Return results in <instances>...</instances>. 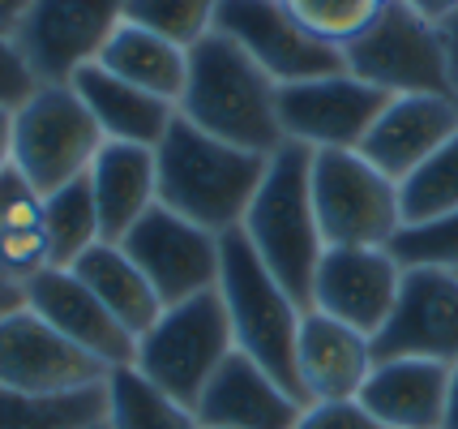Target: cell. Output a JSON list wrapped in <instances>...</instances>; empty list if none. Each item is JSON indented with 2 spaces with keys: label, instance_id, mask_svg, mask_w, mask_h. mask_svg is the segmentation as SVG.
Listing matches in <instances>:
<instances>
[{
  "label": "cell",
  "instance_id": "28",
  "mask_svg": "<svg viewBox=\"0 0 458 429\" xmlns=\"http://www.w3.org/2000/svg\"><path fill=\"white\" fill-rule=\"evenodd\" d=\"M399 206L403 227L428 224V219H441V215L458 210V133L399 184Z\"/></svg>",
  "mask_w": 458,
  "mask_h": 429
},
{
  "label": "cell",
  "instance_id": "29",
  "mask_svg": "<svg viewBox=\"0 0 458 429\" xmlns=\"http://www.w3.org/2000/svg\"><path fill=\"white\" fill-rule=\"evenodd\" d=\"M219 18V0H129L124 21L155 30L159 39L176 43L184 52H193L201 39L215 35Z\"/></svg>",
  "mask_w": 458,
  "mask_h": 429
},
{
  "label": "cell",
  "instance_id": "15",
  "mask_svg": "<svg viewBox=\"0 0 458 429\" xmlns=\"http://www.w3.org/2000/svg\"><path fill=\"white\" fill-rule=\"evenodd\" d=\"M403 287V266L390 249L330 245L321 253L318 279H313V305L330 318L347 322L360 335H377L386 318L394 313Z\"/></svg>",
  "mask_w": 458,
  "mask_h": 429
},
{
  "label": "cell",
  "instance_id": "2",
  "mask_svg": "<svg viewBox=\"0 0 458 429\" xmlns=\"http://www.w3.org/2000/svg\"><path fill=\"white\" fill-rule=\"evenodd\" d=\"M180 116L210 138L253 155H275L287 146L279 124V82L223 35H210L189 52Z\"/></svg>",
  "mask_w": 458,
  "mask_h": 429
},
{
  "label": "cell",
  "instance_id": "19",
  "mask_svg": "<svg viewBox=\"0 0 458 429\" xmlns=\"http://www.w3.org/2000/svg\"><path fill=\"white\" fill-rule=\"evenodd\" d=\"M373 339L352 330L347 322L304 309L296 335V373L309 404L318 399H360V390L373 373Z\"/></svg>",
  "mask_w": 458,
  "mask_h": 429
},
{
  "label": "cell",
  "instance_id": "23",
  "mask_svg": "<svg viewBox=\"0 0 458 429\" xmlns=\"http://www.w3.org/2000/svg\"><path fill=\"white\" fill-rule=\"evenodd\" d=\"M69 270L99 296L103 305H107V313H112L133 339H141L146 330L159 322V313H163L159 292L150 287V279L141 275V266L120 245L99 241L95 249H86Z\"/></svg>",
  "mask_w": 458,
  "mask_h": 429
},
{
  "label": "cell",
  "instance_id": "16",
  "mask_svg": "<svg viewBox=\"0 0 458 429\" xmlns=\"http://www.w3.org/2000/svg\"><path fill=\"white\" fill-rule=\"evenodd\" d=\"M21 301H26V309H35L47 327H56L64 339H73L81 352H90L107 369L133 365L138 339L120 327L116 318L107 313V305L81 284L69 266H47L35 279H26L21 284Z\"/></svg>",
  "mask_w": 458,
  "mask_h": 429
},
{
  "label": "cell",
  "instance_id": "26",
  "mask_svg": "<svg viewBox=\"0 0 458 429\" xmlns=\"http://www.w3.org/2000/svg\"><path fill=\"white\" fill-rule=\"evenodd\" d=\"M43 232H47V249H52V266H73L103 241L99 206H95V189L90 176L64 184L56 193L43 198Z\"/></svg>",
  "mask_w": 458,
  "mask_h": 429
},
{
  "label": "cell",
  "instance_id": "5",
  "mask_svg": "<svg viewBox=\"0 0 458 429\" xmlns=\"http://www.w3.org/2000/svg\"><path fill=\"white\" fill-rule=\"evenodd\" d=\"M232 352H236V335H232L227 305L215 287L193 301L163 309L159 322L138 339L133 365L184 408H198L201 390L210 387V378L219 373V365Z\"/></svg>",
  "mask_w": 458,
  "mask_h": 429
},
{
  "label": "cell",
  "instance_id": "14",
  "mask_svg": "<svg viewBox=\"0 0 458 429\" xmlns=\"http://www.w3.org/2000/svg\"><path fill=\"white\" fill-rule=\"evenodd\" d=\"M373 361H441L458 365V275L403 266L394 313L373 335Z\"/></svg>",
  "mask_w": 458,
  "mask_h": 429
},
{
  "label": "cell",
  "instance_id": "11",
  "mask_svg": "<svg viewBox=\"0 0 458 429\" xmlns=\"http://www.w3.org/2000/svg\"><path fill=\"white\" fill-rule=\"evenodd\" d=\"M112 369L81 352L73 339H64L56 327H47L35 309H9L0 313V382L35 395V399H56V395H78L107 382Z\"/></svg>",
  "mask_w": 458,
  "mask_h": 429
},
{
  "label": "cell",
  "instance_id": "34",
  "mask_svg": "<svg viewBox=\"0 0 458 429\" xmlns=\"http://www.w3.org/2000/svg\"><path fill=\"white\" fill-rule=\"evenodd\" d=\"M35 90H39V78H35V69L26 64L18 39H13L9 30H0V107L18 112Z\"/></svg>",
  "mask_w": 458,
  "mask_h": 429
},
{
  "label": "cell",
  "instance_id": "30",
  "mask_svg": "<svg viewBox=\"0 0 458 429\" xmlns=\"http://www.w3.org/2000/svg\"><path fill=\"white\" fill-rule=\"evenodd\" d=\"M292 9V18L330 47H352V43L386 13L390 0H283Z\"/></svg>",
  "mask_w": 458,
  "mask_h": 429
},
{
  "label": "cell",
  "instance_id": "12",
  "mask_svg": "<svg viewBox=\"0 0 458 429\" xmlns=\"http://www.w3.org/2000/svg\"><path fill=\"white\" fill-rule=\"evenodd\" d=\"M386 103H390V95L360 82L347 69L279 86L283 138L309 146V150H360L369 129L386 112Z\"/></svg>",
  "mask_w": 458,
  "mask_h": 429
},
{
  "label": "cell",
  "instance_id": "17",
  "mask_svg": "<svg viewBox=\"0 0 458 429\" xmlns=\"http://www.w3.org/2000/svg\"><path fill=\"white\" fill-rule=\"evenodd\" d=\"M458 133V99L445 95H399L386 103L377 124L360 142V155L381 167L394 184H403L424 159Z\"/></svg>",
  "mask_w": 458,
  "mask_h": 429
},
{
  "label": "cell",
  "instance_id": "42",
  "mask_svg": "<svg viewBox=\"0 0 458 429\" xmlns=\"http://www.w3.org/2000/svg\"><path fill=\"white\" fill-rule=\"evenodd\" d=\"M90 429H107V421H99V425H90Z\"/></svg>",
  "mask_w": 458,
  "mask_h": 429
},
{
  "label": "cell",
  "instance_id": "24",
  "mask_svg": "<svg viewBox=\"0 0 458 429\" xmlns=\"http://www.w3.org/2000/svg\"><path fill=\"white\" fill-rule=\"evenodd\" d=\"M99 64L112 69L120 82L138 86L155 99L176 103V107L184 99V86H189V52L159 39L146 26H133V21H120V30L103 47Z\"/></svg>",
  "mask_w": 458,
  "mask_h": 429
},
{
  "label": "cell",
  "instance_id": "21",
  "mask_svg": "<svg viewBox=\"0 0 458 429\" xmlns=\"http://www.w3.org/2000/svg\"><path fill=\"white\" fill-rule=\"evenodd\" d=\"M86 176L95 189L103 241H112V245H120L141 215L159 206V167H155L150 146L103 142Z\"/></svg>",
  "mask_w": 458,
  "mask_h": 429
},
{
  "label": "cell",
  "instance_id": "33",
  "mask_svg": "<svg viewBox=\"0 0 458 429\" xmlns=\"http://www.w3.org/2000/svg\"><path fill=\"white\" fill-rule=\"evenodd\" d=\"M39 224H43V193L21 176L18 164H9L0 172V236Z\"/></svg>",
  "mask_w": 458,
  "mask_h": 429
},
{
  "label": "cell",
  "instance_id": "35",
  "mask_svg": "<svg viewBox=\"0 0 458 429\" xmlns=\"http://www.w3.org/2000/svg\"><path fill=\"white\" fill-rule=\"evenodd\" d=\"M296 429H381L360 399H318L304 404Z\"/></svg>",
  "mask_w": 458,
  "mask_h": 429
},
{
  "label": "cell",
  "instance_id": "9",
  "mask_svg": "<svg viewBox=\"0 0 458 429\" xmlns=\"http://www.w3.org/2000/svg\"><path fill=\"white\" fill-rule=\"evenodd\" d=\"M124 9L129 0H35L13 39L39 86H69L103 56L124 21Z\"/></svg>",
  "mask_w": 458,
  "mask_h": 429
},
{
  "label": "cell",
  "instance_id": "4",
  "mask_svg": "<svg viewBox=\"0 0 458 429\" xmlns=\"http://www.w3.org/2000/svg\"><path fill=\"white\" fill-rule=\"evenodd\" d=\"M219 296L227 305V322H232L240 352L253 356L300 404H309L296 373V335L304 309L270 275V266L258 258V249L249 245L240 227L219 236Z\"/></svg>",
  "mask_w": 458,
  "mask_h": 429
},
{
  "label": "cell",
  "instance_id": "8",
  "mask_svg": "<svg viewBox=\"0 0 458 429\" xmlns=\"http://www.w3.org/2000/svg\"><path fill=\"white\" fill-rule=\"evenodd\" d=\"M313 206L326 249H390L403 227L399 184L360 150H313Z\"/></svg>",
  "mask_w": 458,
  "mask_h": 429
},
{
  "label": "cell",
  "instance_id": "40",
  "mask_svg": "<svg viewBox=\"0 0 458 429\" xmlns=\"http://www.w3.org/2000/svg\"><path fill=\"white\" fill-rule=\"evenodd\" d=\"M441 39H445V52H450V69H454L458 82V13L450 21H441Z\"/></svg>",
  "mask_w": 458,
  "mask_h": 429
},
{
  "label": "cell",
  "instance_id": "3",
  "mask_svg": "<svg viewBox=\"0 0 458 429\" xmlns=\"http://www.w3.org/2000/svg\"><path fill=\"white\" fill-rule=\"evenodd\" d=\"M240 232L258 249L261 262L270 266V275L292 292V301L300 309L313 305V279H318L321 253H326V236H321L318 206H313V150L309 146L287 142L270 155L266 181Z\"/></svg>",
  "mask_w": 458,
  "mask_h": 429
},
{
  "label": "cell",
  "instance_id": "36",
  "mask_svg": "<svg viewBox=\"0 0 458 429\" xmlns=\"http://www.w3.org/2000/svg\"><path fill=\"white\" fill-rule=\"evenodd\" d=\"M403 4H411L420 18H428V21H450L458 13V0H403Z\"/></svg>",
  "mask_w": 458,
  "mask_h": 429
},
{
  "label": "cell",
  "instance_id": "25",
  "mask_svg": "<svg viewBox=\"0 0 458 429\" xmlns=\"http://www.w3.org/2000/svg\"><path fill=\"white\" fill-rule=\"evenodd\" d=\"M107 429H201L198 412L159 390L138 365L107 373Z\"/></svg>",
  "mask_w": 458,
  "mask_h": 429
},
{
  "label": "cell",
  "instance_id": "18",
  "mask_svg": "<svg viewBox=\"0 0 458 429\" xmlns=\"http://www.w3.org/2000/svg\"><path fill=\"white\" fill-rule=\"evenodd\" d=\"M193 412L201 429H296L304 404L236 347L201 390Z\"/></svg>",
  "mask_w": 458,
  "mask_h": 429
},
{
  "label": "cell",
  "instance_id": "20",
  "mask_svg": "<svg viewBox=\"0 0 458 429\" xmlns=\"http://www.w3.org/2000/svg\"><path fill=\"white\" fill-rule=\"evenodd\" d=\"M445 390L450 365L441 361H377L360 390V404L381 429H441Z\"/></svg>",
  "mask_w": 458,
  "mask_h": 429
},
{
  "label": "cell",
  "instance_id": "22",
  "mask_svg": "<svg viewBox=\"0 0 458 429\" xmlns=\"http://www.w3.org/2000/svg\"><path fill=\"white\" fill-rule=\"evenodd\" d=\"M73 90L81 95V103L90 107L95 124L103 129L107 142H129V146H155L163 142V133L172 129V121L180 116L176 103L155 99L138 86L120 82L112 69H103L99 61L86 64L78 78H73Z\"/></svg>",
  "mask_w": 458,
  "mask_h": 429
},
{
  "label": "cell",
  "instance_id": "39",
  "mask_svg": "<svg viewBox=\"0 0 458 429\" xmlns=\"http://www.w3.org/2000/svg\"><path fill=\"white\" fill-rule=\"evenodd\" d=\"M441 429H458V365H450V390H445V425Z\"/></svg>",
  "mask_w": 458,
  "mask_h": 429
},
{
  "label": "cell",
  "instance_id": "31",
  "mask_svg": "<svg viewBox=\"0 0 458 429\" xmlns=\"http://www.w3.org/2000/svg\"><path fill=\"white\" fill-rule=\"evenodd\" d=\"M390 253L399 266H433V270H454L458 275V210L428 219V224H407L390 241Z\"/></svg>",
  "mask_w": 458,
  "mask_h": 429
},
{
  "label": "cell",
  "instance_id": "38",
  "mask_svg": "<svg viewBox=\"0 0 458 429\" xmlns=\"http://www.w3.org/2000/svg\"><path fill=\"white\" fill-rule=\"evenodd\" d=\"M13 164V112L0 107V172Z\"/></svg>",
  "mask_w": 458,
  "mask_h": 429
},
{
  "label": "cell",
  "instance_id": "10",
  "mask_svg": "<svg viewBox=\"0 0 458 429\" xmlns=\"http://www.w3.org/2000/svg\"><path fill=\"white\" fill-rule=\"evenodd\" d=\"M215 35L232 39L258 64L261 73H270L279 86L343 73V52L330 43L313 39L283 0H219V18Z\"/></svg>",
  "mask_w": 458,
  "mask_h": 429
},
{
  "label": "cell",
  "instance_id": "27",
  "mask_svg": "<svg viewBox=\"0 0 458 429\" xmlns=\"http://www.w3.org/2000/svg\"><path fill=\"white\" fill-rule=\"evenodd\" d=\"M107 387V382H103ZM78 390L56 399H35L0 382V429H90L107 421V390Z\"/></svg>",
  "mask_w": 458,
  "mask_h": 429
},
{
  "label": "cell",
  "instance_id": "13",
  "mask_svg": "<svg viewBox=\"0 0 458 429\" xmlns=\"http://www.w3.org/2000/svg\"><path fill=\"white\" fill-rule=\"evenodd\" d=\"M120 249L141 266V275L159 292L163 309L219 287V236L189 224L167 206L146 210L133 232L120 241Z\"/></svg>",
  "mask_w": 458,
  "mask_h": 429
},
{
  "label": "cell",
  "instance_id": "37",
  "mask_svg": "<svg viewBox=\"0 0 458 429\" xmlns=\"http://www.w3.org/2000/svg\"><path fill=\"white\" fill-rule=\"evenodd\" d=\"M30 4H35V0H0V30L13 35L21 26V18L30 13Z\"/></svg>",
  "mask_w": 458,
  "mask_h": 429
},
{
  "label": "cell",
  "instance_id": "1",
  "mask_svg": "<svg viewBox=\"0 0 458 429\" xmlns=\"http://www.w3.org/2000/svg\"><path fill=\"white\" fill-rule=\"evenodd\" d=\"M155 167H159V206L223 236L244 224L266 181L270 155L227 146L176 116L163 142L155 146Z\"/></svg>",
  "mask_w": 458,
  "mask_h": 429
},
{
  "label": "cell",
  "instance_id": "41",
  "mask_svg": "<svg viewBox=\"0 0 458 429\" xmlns=\"http://www.w3.org/2000/svg\"><path fill=\"white\" fill-rule=\"evenodd\" d=\"M18 305H26V301H21V287L9 284V279H0V313H9V309H18Z\"/></svg>",
  "mask_w": 458,
  "mask_h": 429
},
{
  "label": "cell",
  "instance_id": "7",
  "mask_svg": "<svg viewBox=\"0 0 458 429\" xmlns=\"http://www.w3.org/2000/svg\"><path fill=\"white\" fill-rule=\"evenodd\" d=\"M103 142V129L73 86H39L13 112V164L43 198L81 181Z\"/></svg>",
  "mask_w": 458,
  "mask_h": 429
},
{
  "label": "cell",
  "instance_id": "6",
  "mask_svg": "<svg viewBox=\"0 0 458 429\" xmlns=\"http://www.w3.org/2000/svg\"><path fill=\"white\" fill-rule=\"evenodd\" d=\"M347 73L360 82L377 86L381 95H445L458 99V82L450 69V52L441 39V26L420 18L411 4L390 0L381 13L352 47H343Z\"/></svg>",
  "mask_w": 458,
  "mask_h": 429
},
{
  "label": "cell",
  "instance_id": "32",
  "mask_svg": "<svg viewBox=\"0 0 458 429\" xmlns=\"http://www.w3.org/2000/svg\"><path fill=\"white\" fill-rule=\"evenodd\" d=\"M52 266V249H47V232L39 227H18V232H4L0 236V279L9 284H26L35 279L39 270Z\"/></svg>",
  "mask_w": 458,
  "mask_h": 429
}]
</instances>
